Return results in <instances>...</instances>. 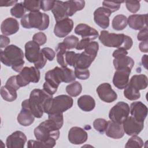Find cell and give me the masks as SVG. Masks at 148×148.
Instances as JSON below:
<instances>
[{"instance_id":"cell-1","label":"cell","mask_w":148,"mask_h":148,"mask_svg":"<svg viewBox=\"0 0 148 148\" xmlns=\"http://www.w3.org/2000/svg\"><path fill=\"white\" fill-rule=\"evenodd\" d=\"M59 130L56 123L48 119L36 127L34 132L36 140L40 141L45 147L51 148L56 145L60 136Z\"/></svg>"},{"instance_id":"cell-2","label":"cell","mask_w":148,"mask_h":148,"mask_svg":"<svg viewBox=\"0 0 148 148\" xmlns=\"http://www.w3.org/2000/svg\"><path fill=\"white\" fill-rule=\"evenodd\" d=\"M24 56L23 50L14 45L8 46L4 50H1V62L6 66H11L16 72H20L23 68Z\"/></svg>"},{"instance_id":"cell-3","label":"cell","mask_w":148,"mask_h":148,"mask_svg":"<svg viewBox=\"0 0 148 148\" xmlns=\"http://www.w3.org/2000/svg\"><path fill=\"white\" fill-rule=\"evenodd\" d=\"M99 40L106 47L123 48L126 50L130 49L133 45L132 39L130 36L123 34L110 33L105 30L101 32Z\"/></svg>"},{"instance_id":"cell-4","label":"cell","mask_w":148,"mask_h":148,"mask_svg":"<svg viewBox=\"0 0 148 148\" xmlns=\"http://www.w3.org/2000/svg\"><path fill=\"white\" fill-rule=\"evenodd\" d=\"M74 71L67 67L60 68L56 66L51 70L48 71L45 74V81L56 87H58L62 82L68 83L73 82L76 79Z\"/></svg>"},{"instance_id":"cell-5","label":"cell","mask_w":148,"mask_h":148,"mask_svg":"<svg viewBox=\"0 0 148 148\" xmlns=\"http://www.w3.org/2000/svg\"><path fill=\"white\" fill-rule=\"evenodd\" d=\"M73 103L72 97L66 95H60L54 98H49L44 105V112L48 114L63 113L71 108Z\"/></svg>"},{"instance_id":"cell-6","label":"cell","mask_w":148,"mask_h":148,"mask_svg":"<svg viewBox=\"0 0 148 148\" xmlns=\"http://www.w3.org/2000/svg\"><path fill=\"white\" fill-rule=\"evenodd\" d=\"M20 23L24 28H36L43 31L49 27L50 19L49 16L45 13L30 12L21 18Z\"/></svg>"},{"instance_id":"cell-7","label":"cell","mask_w":148,"mask_h":148,"mask_svg":"<svg viewBox=\"0 0 148 148\" xmlns=\"http://www.w3.org/2000/svg\"><path fill=\"white\" fill-rule=\"evenodd\" d=\"M50 97H52V95L43 90L35 88L31 92L28 104L31 111L35 117L40 118L42 117L44 113L45 103Z\"/></svg>"},{"instance_id":"cell-8","label":"cell","mask_w":148,"mask_h":148,"mask_svg":"<svg viewBox=\"0 0 148 148\" xmlns=\"http://www.w3.org/2000/svg\"><path fill=\"white\" fill-rule=\"evenodd\" d=\"M25 57L31 63H34L35 67L38 69L43 68L46 62L47 59L40 49V46L33 40L27 42L25 45Z\"/></svg>"},{"instance_id":"cell-9","label":"cell","mask_w":148,"mask_h":148,"mask_svg":"<svg viewBox=\"0 0 148 148\" xmlns=\"http://www.w3.org/2000/svg\"><path fill=\"white\" fill-rule=\"evenodd\" d=\"M17 83L21 87L29 84L30 82L38 83L40 79V72L39 69L35 66H25L18 75H16Z\"/></svg>"},{"instance_id":"cell-10","label":"cell","mask_w":148,"mask_h":148,"mask_svg":"<svg viewBox=\"0 0 148 148\" xmlns=\"http://www.w3.org/2000/svg\"><path fill=\"white\" fill-rule=\"evenodd\" d=\"M130 106L125 102L120 101L114 105L110 110L109 117L112 121L122 123L129 116Z\"/></svg>"},{"instance_id":"cell-11","label":"cell","mask_w":148,"mask_h":148,"mask_svg":"<svg viewBox=\"0 0 148 148\" xmlns=\"http://www.w3.org/2000/svg\"><path fill=\"white\" fill-rule=\"evenodd\" d=\"M124 132L130 136L137 135L144 127V122L135 120L132 116H128L122 123Z\"/></svg>"},{"instance_id":"cell-12","label":"cell","mask_w":148,"mask_h":148,"mask_svg":"<svg viewBox=\"0 0 148 148\" xmlns=\"http://www.w3.org/2000/svg\"><path fill=\"white\" fill-rule=\"evenodd\" d=\"M21 106L22 109L17 117V121L23 126H29L34 123L35 117L34 116L29 109L28 99H25L23 101Z\"/></svg>"},{"instance_id":"cell-13","label":"cell","mask_w":148,"mask_h":148,"mask_svg":"<svg viewBox=\"0 0 148 148\" xmlns=\"http://www.w3.org/2000/svg\"><path fill=\"white\" fill-rule=\"evenodd\" d=\"M96 91L99 98L105 102L111 103L117 98V94L108 83L101 84L98 86Z\"/></svg>"},{"instance_id":"cell-14","label":"cell","mask_w":148,"mask_h":148,"mask_svg":"<svg viewBox=\"0 0 148 148\" xmlns=\"http://www.w3.org/2000/svg\"><path fill=\"white\" fill-rule=\"evenodd\" d=\"M131 69L125 68L116 70L113 77V85L119 90L125 88L129 83Z\"/></svg>"},{"instance_id":"cell-15","label":"cell","mask_w":148,"mask_h":148,"mask_svg":"<svg viewBox=\"0 0 148 148\" xmlns=\"http://www.w3.org/2000/svg\"><path fill=\"white\" fill-rule=\"evenodd\" d=\"M112 12L104 7H99L94 12V20L101 28L106 29L109 26V17Z\"/></svg>"},{"instance_id":"cell-16","label":"cell","mask_w":148,"mask_h":148,"mask_svg":"<svg viewBox=\"0 0 148 148\" xmlns=\"http://www.w3.org/2000/svg\"><path fill=\"white\" fill-rule=\"evenodd\" d=\"M73 28V21L68 18L57 21L54 28V33L58 38H64L68 35Z\"/></svg>"},{"instance_id":"cell-17","label":"cell","mask_w":148,"mask_h":148,"mask_svg":"<svg viewBox=\"0 0 148 148\" xmlns=\"http://www.w3.org/2000/svg\"><path fill=\"white\" fill-rule=\"evenodd\" d=\"M27 136L23 132L16 131L8 136L6 145L8 148H24Z\"/></svg>"},{"instance_id":"cell-18","label":"cell","mask_w":148,"mask_h":148,"mask_svg":"<svg viewBox=\"0 0 148 148\" xmlns=\"http://www.w3.org/2000/svg\"><path fill=\"white\" fill-rule=\"evenodd\" d=\"M88 134L83 128L79 127H72L68 132V140L73 145L83 144L87 141Z\"/></svg>"},{"instance_id":"cell-19","label":"cell","mask_w":148,"mask_h":148,"mask_svg":"<svg viewBox=\"0 0 148 148\" xmlns=\"http://www.w3.org/2000/svg\"><path fill=\"white\" fill-rule=\"evenodd\" d=\"M130 112L131 116L140 122H144L147 115V106L140 101L134 102L131 104Z\"/></svg>"},{"instance_id":"cell-20","label":"cell","mask_w":148,"mask_h":148,"mask_svg":"<svg viewBox=\"0 0 148 148\" xmlns=\"http://www.w3.org/2000/svg\"><path fill=\"white\" fill-rule=\"evenodd\" d=\"M75 33L80 35L82 39H88L91 41L97 39L99 36V34L95 29L83 23L79 24L75 27Z\"/></svg>"},{"instance_id":"cell-21","label":"cell","mask_w":148,"mask_h":148,"mask_svg":"<svg viewBox=\"0 0 148 148\" xmlns=\"http://www.w3.org/2000/svg\"><path fill=\"white\" fill-rule=\"evenodd\" d=\"M105 134L107 136L113 139L121 138L124 135L122 123H116L111 120L108 121Z\"/></svg>"},{"instance_id":"cell-22","label":"cell","mask_w":148,"mask_h":148,"mask_svg":"<svg viewBox=\"0 0 148 148\" xmlns=\"http://www.w3.org/2000/svg\"><path fill=\"white\" fill-rule=\"evenodd\" d=\"M19 29L18 21L12 17H8L4 20L1 25V32L3 35L8 36L16 34Z\"/></svg>"},{"instance_id":"cell-23","label":"cell","mask_w":148,"mask_h":148,"mask_svg":"<svg viewBox=\"0 0 148 148\" xmlns=\"http://www.w3.org/2000/svg\"><path fill=\"white\" fill-rule=\"evenodd\" d=\"M147 14H132L128 17L127 22L129 27L135 30H141L147 27Z\"/></svg>"},{"instance_id":"cell-24","label":"cell","mask_w":148,"mask_h":148,"mask_svg":"<svg viewBox=\"0 0 148 148\" xmlns=\"http://www.w3.org/2000/svg\"><path fill=\"white\" fill-rule=\"evenodd\" d=\"M94 60V58L85 51L81 53H76L73 67L75 68L88 69Z\"/></svg>"},{"instance_id":"cell-25","label":"cell","mask_w":148,"mask_h":148,"mask_svg":"<svg viewBox=\"0 0 148 148\" xmlns=\"http://www.w3.org/2000/svg\"><path fill=\"white\" fill-rule=\"evenodd\" d=\"M55 20L57 21L68 17V8L66 1H56L54 5L51 9Z\"/></svg>"},{"instance_id":"cell-26","label":"cell","mask_w":148,"mask_h":148,"mask_svg":"<svg viewBox=\"0 0 148 148\" xmlns=\"http://www.w3.org/2000/svg\"><path fill=\"white\" fill-rule=\"evenodd\" d=\"M113 65L116 70L125 68L131 69L134 65V60L127 55H122L114 57Z\"/></svg>"},{"instance_id":"cell-27","label":"cell","mask_w":148,"mask_h":148,"mask_svg":"<svg viewBox=\"0 0 148 148\" xmlns=\"http://www.w3.org/2000/svg\"><path fill=\"white\" fill-rule=\"evenodd\" d=\"M128 84L138 91L144 90L147 87V77L143 74L135 75L131 78Z\"/></svg>"},{"instance_id":"cell-28","label":"cell","mask_w":148,"mask_h":148,"mask_svg":"<svg viewBox=\"0 0 148 148\" xmlns=\"http://www.w3.org/2000/svg\"><path fill=\"white\" fill-rule=\"evenodd\" d=\"M77 105L84 112L92 111L95 106L94 99L89 95H83L77 99Z\"/></svg>"},{"instance_id":"cell-29","label":"cell","mask_w":148,"mask_h":148,"mask_svg":"<svg viewBox=\"0 0 148 148\" xmlns=\"http://www.w3.org/2000/svg\"><path fill=\"white\" fill-rule=\"evenodd\" d=\"M1 95L2 98L8 102H13L17 99V90L14 88L5 84L1 88Z\"/></svg>"},{"instance_id":"cell-30","label":"cell","mask_w":148,"mask_h":148,"mask_svg":"<svg viewBox=\"0 0 148 148\" xmlns=\"http://www.w3.org/2000/svg\"><path fill=\"white\" fill-rule=\"evenodd\" d=\"M67 48L63 42L58 44L56 51L57 52V61L62 68L67 67V63L65 61V53L67 51Z\"/></svg>"},{"instance_id":"cell-31","label":"cell","mask_w":148,"mask_h":148,"mask_svg":"<svg viewBox=\"0 0 148 148\" xmlns=\"http://www.w3.org/2000/svg\"><path fill=\"white\" fill-rule=\"evenodd\" d=\"M68 17L72 16L76 12L82 10L85 6L84 1H67Z\"/></svg>"},{"instance_id":"cell-32","label":"cell","mask_w":148,"mask_h":148,"mask_svg":"<svg viewBox=\"0 0 148 148\" xmlns=\"http://www.w3.org/2000/svg\"><path fill=\"white\" fill-rule=\"evenodd\" d=\"M128 24L127 18L123 14H118L114 17L112 21V28L116 31H121L126 28Z\"/></svg>"},{"instance_id":"cell-33","label":"cell","mask_w":148,"mask_h":148,"mask_svg":"<svg viewBox=\"0 0 148 148\" xmlns=\"http://www.w3.org/2000/svg\"><path fill=\"white\" fill-rule=\"evenodd\" d=\"M65 90L69 96L75 97L82 92V86L79 82H73L66 87Z\"/></svg>"},{"instance_id":"cell-34","label":"cell","mask_w":148,"mask_h":148,"mask_svg":"<svg viewBox=\"0 0 148 148\" xmlns=\"http://www.w3.org/2000/svg\"><path fill=\"white\" fill-rule=\"evenodd\" d=\"M124 95L127 99L130 101L136 100L140 97V94L139 91L136 90L128 84L124 88Z\"/></svg>"},{"instance_id":"cell-35","label":"cell","mask_w":148,"mask_h":148,"mask_svg":"<svg viewBox=\"0 0 148 148\" xmlns=\"http://www.w3.org/2000/svg\"><path fill=\"white\" fill-rule=\"evenodd\" d=\"M26 9L24 6L23 2L17 3L10 9V14L12 16L16 18H22L26 12Z\"/></svg>"},{"instance_id":"cell-36","label":"cell","mask_w":148,"mask_h":148,"mask_svg":"<svg viewBox=\"0 0 148 148\" xmlns=\"http://www.w3.org/2000/svg\"><path fill=\"white\" fill-rule=\"evenodd\" d=\"M23 5L26 10L30 12H39L40 8V1L26 0L23 1Z\"/></svg>"},{"instance_id":"cell-37","label":"cell","mask_w":148,"mask_h":148,"mask_svg":"<svg viewBox=\"0 0 148 148\" xmlns=\"http://www.w3.org/2000/svg\"><path fill=\"white\" fill-rule=\"evenodd\" d=\"M143 141L137 135H133L127 141L125 145L126 148H141L143 146Z\"/></svg>"},{"instance_id":"cell-38","label":"cell","mask_w":148,"mask_h":148,"mask_svg":"<svg viewBox=\"0 0 148 148\" xmlns=\"http://www.w3.org/2000/svg\"><path fill=\"white\" fill-rule=\"evenodd\" d=\"M107 125L108 121L103 119L98 118L95 119L93 122V127L94 129L99 133L103 134L105 132Z\"/></svg>"},{"instance_id":"cell-39","label":"cell","mask_w":148,"mask_h":148,"mask_svg":"<svg viewBox=\"0 0 148 148\" xmlns=\"http://www.w3.org/2000/svg\"><path fill=\"white\" fill-rule=\"evenodd\" d=\"M99 49V45L97 42H90L88 46L84 49V51L86 53L95 58L97 57L98 51Z\"/></svg>"},{"instance_id":"cell-40","label":"cell","mask_w":148,"mask_h":148,"mask_svg":"<svg viewBox=\"0 0 148 148\" xmlns=\"http://www.w3.org/2000/svg\"><path fill=\"white\" fill-rule=\"evenodd\" d=\"M124 2V1H104L102 2L103 7L109 10L112 13L117 11L121 6V3Z\"/></svg>"},{"instance_id":"cell-41","label":"cell","mask_w":148,"mask_h":148,"mask_svg":"<svg viewBox=\"0 0 148 148\" xmlns=\"http://www.w3.org/2000/svg\"><path fill=\"white\" fill-rule=\"evenodd\" d=\"M79 42V38L74 35L68 36L63 40V43L65 44L68 50L76 48Z\"/></svg>"},{"instance_id":"cell-42","label":"cell","mask_w":148,"mask_h":148,"mask_svg":"<svg viewBox=\"0 0 148 148\" xmlns=\"http://www.w3.org/2000/svg\"><path fill=\"white\" fill-rule=\"evenodd\" d=\"M127 10L132 13H136L140 9V1H125Z\"/></svg>"},{"instance_id":"cell-43","label":"cell","mask_w":148,"mask_h":148,"mask_svg":"<svg viewBox=\"0 0 148 148\" xmlns=\"http://www.w3.org/2000/svg\"><path fill=\"white\" fill-rule=\"evenodd\" d=\"M48 119H51L54 121L60 129L62 127L64 123V117L62 113H60L50 114L48 116Z\"/></svg>"},{"instance_id":"cell-44","label":"cell","mask_w":148,"mask_h":148,"mask_svg":"<svg viewBox=\"0 0 148 148\" xmlns=\"http://www.w3.org/2000/svg\"><path fill=\"white\" fill-rule=\"evenodd\" d=\"M74 72L76 77L80 80H86L90 77V71L88 69L75 68Z\"/></svg>"},{"instance_id":"cell-45","label":"cell","mask_w":148,"mask_h":148,"mask_svg":"<svg viewBox=\"0 0 148 148\" xmlns=\"http://www.w3.org/2000/svg\"><path fill=\"white\" fill-rule=\"evenodd\" d=\"M32 40L39 46L43 45L47 41L46 35L42 32H39L35 34L32 37Z\"/></svg>"},{"instance_id":"cell-46","label":"cell","mask_w":148,"mask_h":148,"mask_svg":"<svg viewBox=\"0 0 148 148\" xmlns=\"http://www.w3.org/2000/svg\"><path fill=\"white\" fill-rule=\"evenodd\" d=\"M41 51L47 60L51 61L54 58L56 53L50 47H44L41 50Z\"/></svg>"},{"instance_id":"cell-47","label":"cell","mask_w":148,"mask_h":148,"mask_svg":"<svg viewBox=\"0 0 148 148\" xmlns=\"http://www.w3.org/2000/svg\"><path fill=\"white\" fill-rule=\"evenodd\" d=\"M57 89H58L57 87H55L54 86L52 85L51 84L49 83L46 81H45V82L43 85V90L51 95H53V94H54L56 92Z\"/></svg>"},{"instance_id":"cell-48","label":"cell","mask_w":148,"mask_h":148,"mask_svg":"<svg viewBox=\"0 0 148 148\" xmlns=\"http://www.w3.org/2000/svg\"><path fill=\"white\" fill-rule=\"evenodd\" d=\"M56 1H40V8L42 10L46 12L53 9Z\"/></svg>"},{"instance_id":"cell-49","label":"cell","mask_w":148,"mask_h":148,"mask_svg":"<svg viewBox=\"0 0 148 148\" xmlns=\"http://www.w3.org/2000/svg\"><path fill=\"white\" fill-rule=\"evenodd\" d=\"M76 53L72 51H67L65 53V61L68 65L73 66V64L75 61Z\"/></svg>"},{"instance_id":"cell-50","label":"cell","mask_w":148,"mask_h":148,"mask_svg":"<svg viewBox=\"0 0 148 148\" xmlns=\"http://www.w3.org/2000/svg\"><path fill=\"white\" fill-rule=\"evenodd\" d=\"M6 85H8L13 88H14V89H16V90H18L20 87V86L18 85L17 83V79H16V76H12L11 77H10L8 80L6 82Z\"/></svg>"},{"instance_id":"cell-51","label":"cell","mask_w":148,"mask_h":148,"mask_svg":"<svg viewBox=\"0 0 148 148\" xmlns=\"http://www.w3.org/2000/svg\"><path fill=\"white\" fill-rule=\"evenodd\" d=\"M147 27H145L144 28L141 29L137 35V39L139 41L147 40L148 39L147 35Z\"/></svg>"},{"instance_id":"cell-52","label":"cell","mask_w":148,"mask_h":148,"mask_svg":"<svg viewBox=\"0 0 148 148\" xmlns=\"http://www.w3.org/2000/svg\"><path fill=\"white\" fill-rule=\"evenodd\" d=\"M90 42L91 40L88 39H86V38L82 39L77 43L76 47V49L77 50H81L84 49L88 46V45Z\"/></svg>"},{"instance_id":"cell-53","label":"cell","mask_w":148,"mask_h":148,"mask_svg":"<svg viewBox=\"0 0 148 148\" xmlns=\"http://www.w3.org/2000/svg\"><path fill=\"white\" fill-rule=\"evenodd\" d=\"M27 147L32 148V147H45L44 145L39 140H29L27 143Z\"/></svg>"},{"instance_id":"cell-54","label":"cell","mask_w":148,"mask_h":148,"mask_svg":"<svg viewBox=\"0 0 148 148\" xmlns=\"http://www.w3.org/2000/svg\"><path fill=\"white\" fill-rule=\"evenodd\" d=\"M10 43V39L5 35H0V47L3 48L6 47Z\"/></svg>"},{"instance_id":"cell-55","label":"cell","mask_w":148,"mask_h":148,"mask_svg":"<svg viewBox=\"0 0 148 148\" xmlns=\"http://www.w3.org/2000/svg\"><path fill=\"white\" fill-rule=\"evenodd\" d=\"M127 54H128V52L126 50L123 48H120L114 51V52L112 54V56L114 58L117 56H122V55H127Z\"/></svg>"},{"instance_id":"cell-56","label":"cell","mask_w":148,"mask_h":148,"mask_svg":"<svg viewBox=\"0 0 148 148\" xmlns=\"http://www.w3.org/2000/svg\"><path fill=\"white\" fill-rule=\"evenodd\" d=\"M139 47L140 50L142 52H144V53H147L148 51V47H147V40H144V41H142L139 45Z\"/></svg>"},{"instance_id":"cell-57","label":"cell","mask_w":148,"mask_h":148,"mask_svg":"<svg viewBox=\"0 0 148 148\" xmlns=\"http://www.w3.org/2000/svg\"><path fill=\"white\" fill-rule=\"evenodd\" d=\"M0 3L1 6H10L15 5L17 3V1H1Z\"/></svg>"},{"instance_id":"cell-58","label":"cell","mask_w":148,"mask_h":148,"mask_svg":"<svg viewBox=\"0 0 148 148\" xmlns=\"http://www.w3.org/2000/svg\"><path fill=\"white\" fill-rule=\"evenodd\" d=\"M142 62L143 65H144V66L145 67V68H147V67H146V65H147V55H144L142 57Z\"/></svg>"}]
</instances>
